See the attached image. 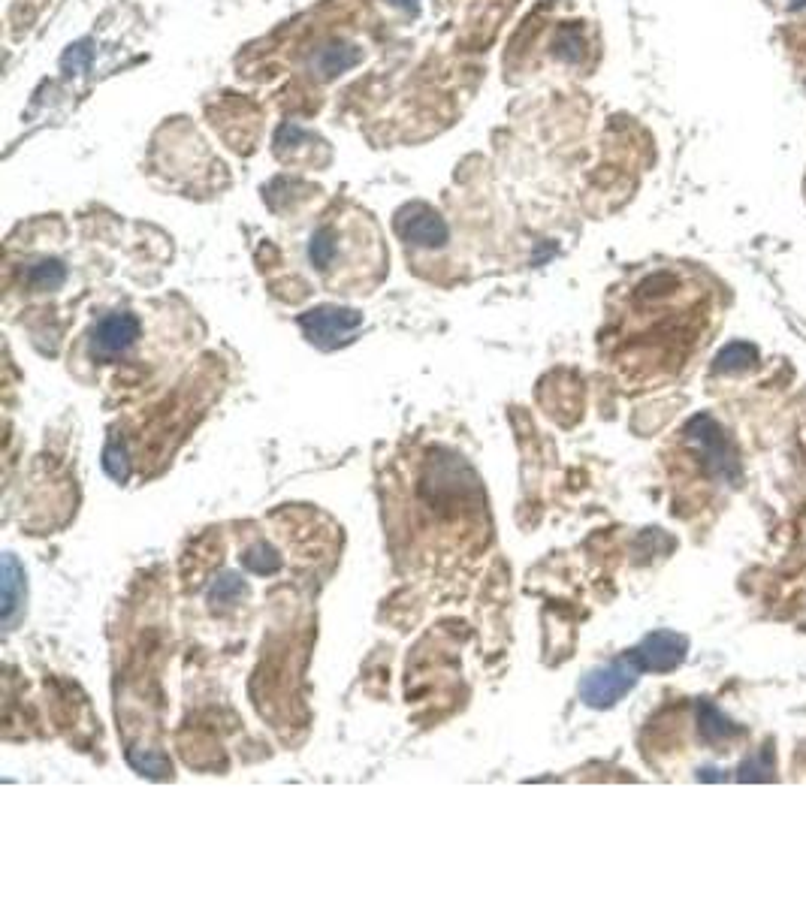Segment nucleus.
Listing matches in <instances>:
<instances>
[{"label": "nucleus", "instance_id": "4", "mask_svg": "<svg viewBox=\"0 0 806 905\" xmlns=\"http://www.w3.org/2000/svg\"><path fill=\"white\" fill-rule=\"evenodd\" d=\"M363 317L351 308H314L299 317L302 332L320 344V347H336L339 341H348L360 329Z\"/></svg>", "mask_w": 806, "mask_h": 905}, {"label": "nucleus", "instance_id": "2", "mask_svg": "<svg viewBox=\"0 0 806 905\" xmlns=\"http://www.w3.org/2000/svg\"><path fill=\"white\" fill-rule=\"evenodd\" d=\"M142 338V320L139 314L127 308L106 311L85 335V353L94 366H115L121 362Z\"/></svg>", "mask_w": 806, "mask_h": 905}, {"label": "nucleus", "instance_id": "15", "mask_svg": "<svg viewBox=\"0 0 806 905\" xmlns=\"http://www.w3.org/2000/svg\"><path fill=\"white\" fill-rule=\"evenodd\" d=\"M396 4H402V7H414V0H396Z\"/></svg>", "mask_w": 806, "mask_h": 905}, {"label": "nucleus", "instance_id": "9", "mask_svg": "<svg viewBox=\"0 0 806 905\" xmlns=\"http://www.w3.org/2000/svg\"><path fill=\"white\" fill-rule=\"evenodd\" d=\"M698 724H701V737H704V743L707 746H728L734 737H737V728H734V721L719 709V706H713V703H698Z\"/></svg>", "mask_w": 806, "mask_h": 905}, {"label": "nucleus", "instance_id": "14", "mask_svg": "<svg viewBox=\"0 0 806 905\" xmlns=\"http://www.w3.org/2000/svg\"><path fill=\"white\" fill-rule=\"evenodd\" d=\"M785 7L788 10H800V7H806V0H785Z\"/></svg>", "mask_w": 806, "mask_h": 905}, {"label": "nucleus", "instance_id": "10", "mask_svg": "<svg viewBox=\"0 0 806 905\" xmlns=\"http://www.w3.org/2000/svg\"><path fill=\"white\" fill-rule=\"evenodd\" d=\"M755 362H758L755 344H749V341H731V344H725V347L719 350V356H716V362H713V369H716L719 375H737V372L752 369Z\"/></svg>", "mask_w": 806, "mask_h": 905}, {"label": "nucleus", "instance_id": "12", "mask_svg": "<svg viewBox=\"0 0 806 905\" xmlns=\"http://www.w3.org/2000/svg\"><path fill=\"white\" fill-rule=\"evenodd\" d=\"M580 49H583L580 31H577V28H565V31L559 34V55H562L565 61H577V58H580Z\"/></svg>", "mask_w": 806, "mask_h": 905}, {"label": "nucleus", "instance_id": "1", "mask_svg": "<svg viewBox=\"0 0 806 905\" xmlns=\"http://www.w3.org/2000/svg\"><path fill=\"white\" fill-rule=\"evenodd\" d=\"M305 260L330 290L351 293L381 278L384 245L366 215H351L345 221L317 224L305 242Z\"/></svg>", "mask_w": 806, "mask_h": 905}, {"label": "nucleus", "instance_id": "5", "mask_svg": "<svg viewBox=\"0 0 806 905\" xmlns=\"http://www.w3.org/2000/svg\"><path fill=\"white\" fill-rule=\"evenodd\" d=\"M686 649H689V640H686L683 634L656 631V634H650L647 640H643L631 655H634V661L640 664V670L668 673V670H674V667L683 664Z\"/></svg>", "mask_w": 806, "mask_h": 905}, {"label": "nucleus", "instance_id": "11", "mask_svg": "<svg viewBox=\"0 0 806 905\" xmlns=\"http://www.w3.org/2000/svg\"><path fill=\"white\" fill-rule=\"evenodd\" d=\"M740 779H743V782H767V779H773L770 752H761L758 758H749V761L740 767Z\"/></svg>", "mask_w": 806, "mask_h": 905}, {"label": "nucleus", "instance_id": "6", "mask_svg": "<svg viewBox=\"0 0 806 905\" xmlns=\"http://www.w3.org/2000/svg\"><path fill=\"white\" fill-rule=\"evenodd\" d=\"M399 233L408 245L417 248H438L447 242V224L429 206H408L399 215Z\"/></svg>", "mask_w": 806, "mask_h": 905}, {"label": "nucleus", "instance_id": "13", "mask_svg": "<svg viewBox=\"0 0 806 905\" xmlns=\"http://www.w3.org/2000/svg\"><path fill=\"white\" fill-rule=\"evenodd\" d=\"M16 571H19V568H16V559L7 556V559H4V577H7V580H4V589H7V601H4V604H7V625L13 622V607H16Z\"/></svg>", "mask_w": 806, "mask_h": 905}, {"label": "nucleus", "instance_id": "7", "mask_svg": "<svg viewBox=\"0 0 806 905\" xmlns=\"http://www.w3.org/2000/svg\"><path fill=\"white\" fill-rule=\"evenodd\" d=\"M67 284V266L58 257H34L22 266V287L28 293H55Z\"/></svg>", "mask_w": 806, "mask_h": 905}, {"label": "nucleus", "instance_id": "8", "mask_svg": "<svg viewBox=\"0 0 806 905\" xmlns=\"http://www.w3.org/2000/svg\"><path fill=\"white\" fill-rule=\"evenodd\" d=\"M357 64H360V49L354 43H342V40L320 46L317 55L311 58V70L320 79H336V76L348 73Z\"/></svg>", "mask_w": 806, "mask_h": 905}, {"label": "nucleus", "instance_id": "3", "mask_svg": "<svg viewBox=\"0 0 806 905\" xmlns=\"http://www.w3.org/2000/svg\"><path fill=\"white\" fill-rule=\"evenodd\" d=\"M640 664L634 661V655H625V658H616L610 661L607 667H598L592 670L583 682H580V697L583 703L595 706V709H604V706H613L616 700H622L637 676H640Z\"/></svg>", "mask_w": 806, "mask_h": 905}]
</instances>
